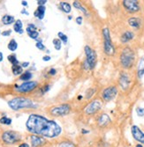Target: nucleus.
Here are the masks:
<instances>
[{"mask_svg": "<svg viewBox=\"0 0 144 147\" xmlns=\"http://www.w3.org/2000/svg\"><path fill=\"white\" fill-rule=\"evenodd\" d=\"M131 132H132L133 138L141 144H144V133L143 131L136 125H133L131 127Z\"/></svg>", "mask_w": 144, "mask_h": 147, "instance_id": "12", "label": "nucleus"}, {"mask_svg": "<svg viewBox=\"0 0 144 147\" xmlns=\"http://www.w3.org/2000/svg\"><path fill=\"white\" fill-rule=\"evenodd\" d=\"M37 86H38V83L36 81H28L23 83L20 86H16V90L22 93H27L35 90Z\"/></svg>", "mask_w": 144, "mask_h": 147, "instance_id": "8", "label": "nucleus"}, {"mask_svg": "<svg viewBox=\"0 0 144 147\" xmlns=\"http://www.w3.org/2000/svg\"><path fill=\"white\" fill-rule=\"evenodd\" d=\"M21 13H25V14L29 15V12H28L27 11H25V10H22V11H21Z\"/></svg>", "mask_w": 144, "mask_h": 147, "instance_id": "45", "label": "nucleus"}, {"mask_svg": "<svg viewBox=\"0 0 144 147\" xmlns=\"http://www.w3.org/2000/svg\"><path fill=\"white\" fill-rule=\"evenodd\" d=\"M118 94V89L116 86H109L103 91L102 97L105 101H111Z\"/></svg>", "mask_w": 144, "mask_h": 147, "instance_id": "9", "label": "nucleus"}, {"mask_svg": "<svg viewBox=\"0 0 144 147\" xmlns=\"http://www.w3.org/2000/svg\"><path fill=\"white\" fill-rule=\"evenodd\" d=\"M49 89H50V86H44V87H43L41 91H42L43 93H45L47 91H49Z\"/></svg>", "mask_w": 144, "mask_h": 147, "instance_id": "38", "label": "nucleus"}, {"mask_svg": "<svg viewBox=\"0 0 144 147\" xmlns=\"http://www.w3.org/2000/svg\"><path fill=\"white\" fill-rule=\"evenodd\" d=\"M73 6H74L75 8H77V9H79L80 11H82L85 15H88V11H87L83 6H82V5L80 4L79 1H74V2H73Z\"/></svg>", "mask_w": 144, "mask_h": 147, "instance_id": "26", "label": "nucleus"}, {"mask_svg": "<svg viewBox=\"0 0 144 147\" xmlns=\"http://www.w3.org/2000/svg\"><path fill=\"white\" fill-rule=\"evenodd\" d=\"M43 61H50V57H49V56H45V57H43Z\"/></svg>", "mask_w": 144, "mask_h": 147, "instance_id": "41", "label": "nucleus"}, {"mask_svg": "<svg viewBox=\"0 0 144 147\" xmlns=\"http://www.w3.org/2000/svg\"><path fill=\"white\" fill-rule=\"evenodd\" d=\"M29 64V62H25V63H22V68H26V67H28Z\"/></svg>", "mask_w": 144, "mask_h": 147, "instance_id": "40", "label": "nucleus"}, {"mask_svg": "<svg viewBox=\"0 0 144 147\" xmlns=\"http://www.w3.org/2000/svg\"><path fill=\"white\" fill-rule=\"evenodd\" d=\"M2 140L6 144H14L20 140V135L15 131L7 130L2 134Z\"/></svg>", "mask_w": 144, "mask_h": 147, "instance_id": "6", "label": "nucleus"}, {"mask_svg": "<svg viewBox=\"0 0 144 147\" xmlns=\"http://www.w3.org/2000/svg\"><path fill=\"white\" fill-rule=\"evenodd\" d=\"M103 50L107 56H113L115 54V48L112 44L110 30L105 28L103 29Z\"/></svg>", "mask_w": 144, "mask_h": 147, "instance_id": "5", "label": "nucleus"}, {"mask_svg": "<svg viewBox=\"0 0 144 147\" xmlns=\"http://www.w3.org/2000/svg\"><path fill=\"white\" fill-rule=\"evenodd\" d=\"M0 123L5 124V125H10L12 123V119L8 118L7 116H4L0 119Z\"/></svg>", "mask_w": 144, "mask_h": 147, "instance_id": "28", "label": "nucleus"}, {"mask_svg": "<svg viewBox=\"0 0 144 147\" xmlns=\"http://www.w3.org/2000/svg\"><path fill=\"white\" fill-rule=\"evenodd\" d=\"M120 85L123 90H127L129 86H130V78L128 74L123 72L120 76Z\"/></svg>", "mask_w": 144, "mask_h": 147, "instance_id": "13", "label": "nucleus"}, {"mask_svg": "<svg viewBox=\"0 0 144 147\" xmlns=\"http://www.w3.org/2000/svg\"><path fill=\"white\" fill-rule=\"evenodd\" d=\"M135 147H143V146H142V145H141V144H137V145H136Z\"/></svg>", "mask_w": 144, "mask_h": 147, "instance_id": "46", "label": "nucleus"}, {"mask_svg": "<svg viewBox=\"0 0 144 147\" xmlns=\"http://www.w3.org/2000/svg\"><path fill=\"white\" fill-rule=\"evenodd\" d=\"M102 108V103L99 100H94L91 101L85 109V113L87 115H94L97 113Z\"/></svg>", "mask_w": 144, "mask_h": 147, "instance_id": "11", "label": "nucleus"}, {"mask_svg": "<svg viewBox=\"0 0 144 147\" xmlns=\"http://www.w3.org/2000/svg\"><path fill=\"white\" fill-rule=\"evenodd\" d=\"M11 34H12V30H7V31H4L2 33V35L3 36H9Z\"/></svg>", "mask_w": 144, "mask_h": 147, "instance_id": "37", "label": "nucleus"}, {"mask_svg": "<svg viewBox=\"0 0 144 147\" xmlns=\"http://www.w3.org/2000/svg\"><path fill=\"white\" fill-rule=\"evenodd\" d=\"M7 47H8V49L11 51H15L17 49V48H18V43H17V42L15 41L14 39H12V40H11V41H10V42H9Z\"/></svg>", "mask_w": 144, "mask_h": 147, "instance_id": "25", "label": "nucleus"}, {"mask_svg": "<svg viewBox=\"0 0 144 147\" xmlns=\"http://www.w3.org/2000/svg\"><path fill=\"white\" fill-rule=\"evenodd\" d=\"M14 29L16 33H19V34H22L23 33V30H22V22L20 20H16L14 26Z\"/></svg>", "mask_w": 144, "mask_h": 147, "instance_id": "23", "label": "nucleus"}, {"mask_svg": "<svg viewBox=\"0 0 144 147\" xmlns=\"http://www.w3.org/2000/svg\"><path fill=\"white\" fill-rule=\"evenodd\" d=\"M128 24H129V26H132V28H139L140 26H141V20L138 18L133 17V18H130L128 20Z\"/></svg>", "mask_w": 144, "mask_h": 147, "instance_id": "19", "label": "nucleus"}, {"mask_svg": "<svg viewBox=\"0 0 144 147\" xmlns=\"http://www.w3.org/2000/svg\"><path fill=\"white\" fill-rule=\"evenodd\" d=\"M60 8L65 13H69L71 11V10H72L71 5L67 3V2H61L60 3Z\"/></svg>", "mask_w": 144, "mask_h": 147, "instance_id": "22", "label": "nucleus"}, {"mask_svg": "<svg viewBox=\"0 0 144 147\" xmlns=\"http://www.w3.org/2000/svg\"><path fill=\"white\" fill-rule=\"evenodd\" d=\"M111 123V117L107 114H103L98 118L97 123L100 127H105Z\"/></svg>", "mask_w": 144, "mask_h": 147, "instance_id": "15", "label": "nucleus"}, {"mask_svg": "<svg viewBox=\"0 0 144 147\" xmlns=\"http://www.w3.org/2000/svg\"><path fill=\"white\" fill-rule=\"evenodd\" d=\"M82 20H83V19H82V16H79V17H77V18H76V23H77L78 25H82Z\"/></svg>", "mask_w": 144, "mask_h": 147, "instance_id": "36", "label": "nucleus"}, {"mask_svg": "<svg viewBox=\"0 0 144 147\" xmlns=\"http://www.w3.org/2000/svg\"><path fill=\"white\" fill-rule=\"evenodd\" d=\"M19 147H29V145L27 143H23V144H20V146H19Z\"/></svg>", "mask_w": 144, "mask_h": 147, "instance_id": "42", "label": "nucleus"}, {"mask_svg": "<svg viewBox=\"0 0 144 147\" xmlns=\"http://www.w3.org/2000/svg\"><path fill=\"white\" fill-rule=\"evenodd\" d=\"M32 76H33V75H32V73H31L30 71H25V72H23V73L20 75V79L22 80V81H27V82H28V80L31 79Z\"/></svg>", "mask_w": 144, "mask_h": 147, "instance_id": "24", "label": "nucleus"}, {"mask_svg": "<svg viewBox=\"0 0 144 147\" xmlns=\"http://www.w3.org/2000/svg\"><path fill=\"white\" fill-rule=\"evenodd\" d=\"M27 129L34 135L43 138H55L62 132V128L55 121L49 120L40 115L32 114L26 122Z\"/></svg>", "mask_w": 144, "mask_h": 147, "instance_id": "1", "label": "nucleus"}, {"mask_svg": "<svg viewBox=\"0 0 144 147\" xmlns=\"http://www.w3.org/2000/svg\"><path fill=\"white\" fill-rule=\"evenodd\" d=\"M86 60L84 62V68L86 70H92L95 68L97 61V56L96 51L89 46H85L84 48Z\"/></svg>", "mask_w": 144, "mask_h": 147, "instance_id": "4", "label": "nucleus"}, {"mask_svg": "<svg viewBox=\"0 0 144 147\" xmlns=\"http://www.w3.org/2000/svg\"><path fill=\"white\" fill-rule=\"evenodd\" d=\"M21 5H24V6H27L28 5V3H27V1H22L21 2Z\"/></svg>", "mask_w": 144, "mask_h": 147, "instance_id": "44", "label": "nucleus"}, {"mask_svg": "<svg viewBox=\"0 0 144 147\" xmlns=\"http://www.w3.org/2000/svg\"><path fill=\"white\" fill-rule=\"evenodd\" d=\"M134 60H135V55L133 49L128 47L125 48L122 50L120 55V63L122 67L125 69H130L134 65Z\"/></svg>", "mask_w": 144, "mask_h": 147, "instance_id": "3", "label": "nucleus"}, {"mask_svg": "<svg viewBox=\"0 0 144 147\" xmlns=\"http://www.w3.org/2000/svg\"><path fill=\"white\" fill-rule=\"evenodd\" d=\"M8 60H9V62L12 63V65L19 64V61H18L16 56H14V55H10V56H8Z\"/></svg>", "mask_w": 144, "mask_h": 147, "instance_id": "29", "label": "nucleus"}, {"mask_svg": "<svg viewBox=\"0 0 144 147\" xmlns=\"http://www.w3.org/2000/svg\"><path fill=\"white\" fill-rule=\"evenodd\" d=\"M53 44H54V47H55V49H57V50H60L61 49V44H62V42H61V41L59 39H54L53 40Z\"/></svg>", "mask_w": 144, "mask_h": 147, "instance_id": "31", "label": "nucleus"}, {"mask_svg": "<svg viewBox=\"0 0 144 147\" xmlns=\"http://www.w3.org/2000/svg\"><path fill=\"white\" fill-rule=\"evenodd\" d=\"M27 33H28L29 36L31 39H34V40L37 39V38H38V36H39V33H38L36 30H33V31H27Z\"/></svg>", "mask_w": 144, "mask_h": 147, "instance_id": "30", "label": "nucleus"}, {"mask_svg": "<svg viewBox=\"0 0 144 147\" xmlns=\"http://www.w3.org/2000/svg\"><path fill=\"white\" fill-rule=\"evenodd\" d=\"M56 73H57V71H56L55 69H53V68L50 69V71H49V74H50V75H55Z\"/></svg>", "mask_w": 144, "mask_h": 147, "instance_id": "39", "label": "nucleus"}, {"mask_svg": "<svg viewBox=\"0 0 144 147\" xmlns=\"http://www.w3.org/2000/svg\"><path fill=\"white\" fill-rule=\"evenodd\" d=\"M58 37H59V40H60V41H62L65 44L67 42L68 38H67V36L65 35V34H63L62 32H59V33L58 34Z\"/></svg>", "mask_w": 144, "mask_h": 147, "instance_id": "32", "label": "nucleus"}, {"mask_svg": "<svg viewBox=\"0 0 144 147\" xmlns=\"http://www.w3.org/2000/svg\"><path fill=\"white\" fill-rule=\"evenodd\" d=\"M58 147H78V146L70 141H64L58 144Z\"/></svg>", "mask_w": 144, "mask_h": 147, "instance_id": "27", "label": "nucleus"}, {"mask_svg": "<svg viewBox=\"0 0 144 147\" xmlns=\"http://www.w3.org/2000/svg\"><path fill=\"white\" fill-rule=\"evenodd\" d=\"M134 34L132 33V32H130V31H126V32H125L122 35H121V37H120V40H121V42H123V43H126V42H128L129 41H131V40H133L134 39Z\"/></svg>", "mask_w": 144, "mask_h": 147, "instance_id": "16", "label": "nucleus"}, {"mask_svg": "<svg viewBox=\"0 0 144 147\" xmlns=\"http://www.w3.org/2000/svg\"><path fill=\"white\" fill-rule=\"evenodd\" d=\"M3 53L2 52H0V62H2L3 61Z\"/></svg>", "mask_w": 144, "mask_h": 147, "instance_id": "43", "label": "nucleus"}, {"mask_svg": "<svg viewBox=\"0 0 144 147\" xmlns=\"http://www.w3.org/2000/svg\"><path fill=\"white\" fill-rule=\"evenodd\" d=\"M123 6L131 13H134L140 11V5L137 0H124Z\"/></svg>", "mask_w": 144, "mask_h": 147, "instance_id": "10", "label": "nucleus"}, {"mask_svg": "<svg viewBox=\"0 0 144 147\" xmlns=\"http://www.w3.org/2000/svg\"><path fill=\"white\" fill-rule=\"evenodd\" d=\"M14 21H15L14 17V16H12V15L6 14V15L3 16V18H2V22H3V24H5V25H11L12 23H14Z\"/></svg>", "mask_w": 144, "mask_h": 147, "instance_id": "20", "label": "nucleus"}, {"mask_svg": "<svg viewBox=\"0 0 144 147\" xmlns=\"http://www.w3.org/2000/svg\"><path fill=\"white\" fill-rule=\"evenodd\" d=\"M136 113H137V115H139V116H143L144 115V109H142V108H137L136 109Z\"/></svg>", "mask_w": 144, "mask_h": 147, "instance_id": "33", "label": "nucleus"}, {"mask_svg": "<svg viewBox=\"0 0 144 147\" xmlns=\"http://www.w3.org/2000/svg\"><path fill=\"white\" fill-rule=\"evenodd\" d=\"M45 6H38L36 11H35V16L38 18L39 20H43L45 14Z\"/></svg>", "mask_w": 144, "mask_h": 147, "instance_id": "18", "label": "nucleus"}, {"mask_svg": "<svg viewBox=\"0 0 144 147\" xmlns=\"http://www.w3.org/2000/svg\"><path fill=\"white\" fill-rule=\"evenodd\" d=\"M8 105L12 110H20L24 109H34L35 103L28 98L16 97L8 101Z\"/></svg>", "mask_w": 144, "mask_h": 147, "instance_id": "2", "label": "nucleus"}, {"mask_svg": "<svg viewBox=\"0 0 144 147\" xmlns=\"http://www.w3.org/2000/svg\"><path fill=\"white\" fill-rule=\"evenodd\" d=\"M137 74L139 78H141L142 76L144 75V57H142L138 63V67H137Z\"/></svg>", "mask_w": 144, "mask_h": 147, "instance_id": "17", "label": "nucleus"}, {"mask_svg": "<svg viewBox=\"0 0 144 147\" xmlns=\"http://www.w3.org/2000/svg\"><path fill=\"white\" fill-rule=\"evenodd\" d=\"M35 46H36V48H37L38 49H40V50L45 49V47H44V45L42 43V42H38L35 44Z\"/></svg>", "mask_w": 144, "mask_h": 147, "instance_id": "34", "label": "nucleus"}, {"mask_svg": "<svg viewBox=\"0 0 144 147\" xmlns=\"http://www.w3.org/2000/svg\"><path fill=\"white\" fill-rule=\"evenodd\" d=\"M12 73H14V75H20L23 72V68H22V66H20L19 64H16V65H12Z\"/></svg>", "mask_w": 144, "mask_h": 147, "instance_id": "21", "label": "nucleus"}, {"mask_svg": "<svg viewBox=\"0 0 144 147\" xmlns=\"http://www.w3.org/2000/svg\"><path fill=\"white\" fill-rule=\"evenodd\" d=\"M31 140V144L33 147H40L43 144H45L46 140L40 136H37V135H32L30 138Z\"/></svg>", "mask_w": 144, "mask_h": 147, "instance_id": "14", "label": "nucleus"}, {"mask_svg": "<svg viewBox=\"0 0 144 147\" xmlns=\"http://www.w3.org/2000/svg\"><path fill=\"white\" fill-rule=\"evenodd\" d=\"M70 111H71V106L69 104H62L59 106L53 107L50 112L53 116H64L68 115Z\"/></svg>", "mask_w": 144, "mask_h": 147, "instance_id": "7", "label": "nucleus"}, {"mask_svg": "<svg viewBox=\"0 0 144 147\" xmlns=\"http://www.w3.org/2000/svg\"><path fill=\"white\" fill-rule=\"evenodd\" d=\"M46 3H47L46 0H38V1H37L38 6H43Z\"/></svg>", "mask_w": 144, "mask_h": 147, "instance_id": "35", "label": "nucleus"}]
</instances>
